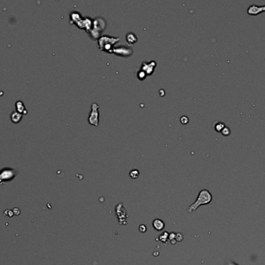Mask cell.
<instances>
[{
  "label": "cell",
  "mask_w": 265,
  "mask_h": 265,
  "mask_svg": "<svg viewBox=\"0 0 265 265\" xmlns=\"http://www.w3.org/2000/svg\"><path fill=\"white\" fill-rule=\"evenodd\" d=\"M212 200H213L212 194L208 190L203 189L198 193V198L196 199V201L187 208V211L188 213H192L193 211L197 210V208L199 206L208 205L212 201Z\"/></svg>",
  "instance_id": "cell-1"
},
{
  "label": "cell",
  "mask_w": 265,
  "mask_h": 265,
  "mask_svg": "<svg viewBox=\"0 0 265 265\" xmlns=\"http://www.w3.org/2000/svg\"><path fill=\"white\" fill-rule=\"evenodd\" d=\"M18 174L16 170L11 167H4L0 170V184L12 181Z\"/></svg>",
  "instance_id": "cell-2"
},
{
  "label": "cell",
  "mask_w": 265,
  "mask_h": 265,
  "mask_svg": "<svg viewBox=\"0 0 265 265\" xmlns=\"http://www.w3.org/2000/svg\"><path fill=\"white\" fill-rule=\"evenodd\" d=\"M263 12H265V5H251L247 9V13L251 16H258Z\"/></svg>",
  "instance_id": "cell-3"
},
{
  "label": "cell",
  "mask_w": 265,
  "mask_h": 265,
  "mask_svg": "<svg viewBox=\"0 0 265 265\" xmlns=\"http://www.w3.org/2000/svg\"><path fill=\"white\" fill-rule=\"evenodd\" d=\"M152 225H153V227H154V229L157 231L163 230V229H164V226H165L164 222L161 219H159V218L154 219L153 223H152Z\"/></svg>",
  "instance_id": "cell-4"
},
{
  "label": "cell",
  "mask_w": 265,
  "mask_h": 265,
  "mask_svg": "<svg viewBox=\"0 0 265 265\" xmlns=\"http://www.w3.org/2000/svg\"><path fill=\"white\" fill-rule=\"evenodd\" d=\"M16 110L18 113H20L21 114H27V111L26 110L24 104L21 100H18V101L16 102Z\"/></svg>",
  "instance_id": "cell-5"
},
{
  "label": "cell",
  "mask_w": 265,
  "mask_h": 265,
  "mask_svg": "<svg viewBox=\"0 0 265 265\" xmlns=\"http://www.w3.org/2000/svg\"><path fill=\"white\" fill-rule=\"evenodd\" d=\"M10 117H11V121H12L14 124H17V123H19V122L22 120V114L18 113L17 111H14L11 114Z\"/></svg>",
  "instance_id": "cell-6"
},
{
  "label": "cell",
  "mask_w": 265,
  "mask_h": 265,
  "mask_svg": "<svg viewBox=\"0 0 265 265\" xmlns=\"http://www.w3.org/2000/svg\"><path fill=\"white\" fill-rule=\"evenodd\" d=\"M225 124L222 123V122H219L217 124H216V126H215V129H216V131H218V132H221V131H223V129L225 128Z\"/></svg>",
  "instance_id": "cell-7"
},
{
  "label": "cell",
  "mask_w": 265,
  "mask_h": 265,
  "mask_svg": "<svg viewBox=\"0 0 265 265\" xmlns=\"http://www.w3.org/2000/svg\"><path fill=\"white\" fill-rule=\"evenodd\" d=\"M139 175H140V172L137 170H133L129 173V176L133 179H136L139 176Z\"/></svg>",
  "instance_id": "cell-8"
},
{
  "label": "cell",
  "mask_w": 265,
  "mask_h": 265,
  "mask_svg": "<svg viewBox=\"0 0 265 265\" xmlns=\"http://www.w3.org/2000/svg\"><path fill=\"white\" fill-rule=\"evenodd\" d=\"M221 133L224 136H228L230 135V129L228 127H225L223 129V131H221Z\"/></svg>",
  "instance_id": "cell-9"
},
{
  "label": "cell",
  "mask_w": 265,
  "mask_h": 265,
  "mask_svg": "<svg viewBox=\"0 0 265 265\" xmlns=\"http://www.w3.org/2000/svg\"><path fill=\"white\" fill-rule=\"evenodd\" d=\"M139 231L140 233H145L146 231V226L145 225H140V226L139 227Z\"/></svg>",
  "instance_id": "cell-10"
},
{
  "label": "cell",
  "mask_w": 265,
  "mask_h": 265,
  "mask_svg": "<svg viewBox=\"0 0 265 265\" xmlns=\"http://www.w3.org/2000/svg\"><path fill=\"white\" fill-rule=\"evenodd\" d=\"M229 265H238V264H236V263L232 262V263H230V264H229Z\"/></svg>",
  "instance_id": "cell-11"
}]
</instances>
